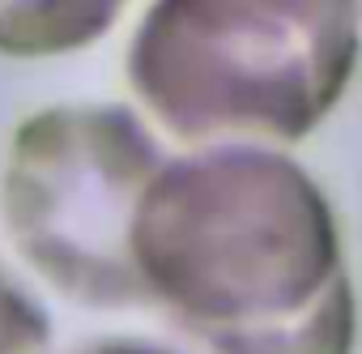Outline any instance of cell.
Here are the masks:
<instances>
[{"label": "cell", "mask_w": 362, "mask_h": 354, "mask_svg": "<svg viewBox=\"0 0 362 354\" xmlns=\"http://www.w3.org/2000/svg\"><path fill=\"white\" fill-rule=\"evenodd\" d=\"M132 261L145 303L209 354L281 333L349 290L328 197L256 141L162 158L132 218Z\"/></svg>", "instance_id": "1"}, {"label": "cell", "mask_w": 362, "mask_h": 354, "mask_svg": "<svg viewBox=\"0 0 362 354\" xmlns=\"http://www.w3.org/2000/svg\"><path fill=\"white\" fill-rule=\"evenodd\" d=\"M358 0H153L128 81L179 141H298L341 103Z\"/></svg>", "instance_id": "2"}, {"label": "cell", "mask_w": 362, "mask_h": 354, "mask_svg": "<svg viewBox=\"0 0 362 354\" xmlns=\"http://www.w3.org/2000/svg\"><path fill=\"white\" fill-rule=\"evenodd\" d=\"M158 166V137L128 107L35 111L9 141L0 184L13 248L81 307H149L132 261V218Z\"/></svg>", "instance_id": "3"}, {"label": "cell", "mask_w": 362, "mask_h": 354, "mask_svg": "<svg viewBox=\"0 0 362 354\" xmlns=\"http://www.w3.org/2000/svg\"><path fill=\"white\" fill-rule=\"evenodd\" d=\"M349 350H354V295L345 290L332 303H324L315 316L281 333L243 341L226 354H349Z\"/></svg>", "instance_id": "5"}, {"label": "cell", "mask_w": 362, "mask_h": 354, "mask_svg": "<svg viewBox=\"0 0 362 354\" xmlns=\"http://www.w3.org/2000/svg\"><path fill=\"white\" fill-rule=\"evenodd\" d=\"M52 341L47 312L0 269V354H43Z\"/></svg>", "instance_id": "6"}, {"label": "cell", "mask_w": 362, "mask_h": 354, "mask_svg": "<svg viewBox=\"0 0 362 354\" xmlns=\"http://www.w3.org/2000/svg\"><path fill=\"white\" fill-rule=\"evenodd\" d=\"M128 0H0V52L43 60L98 43Z\"/></svg>", "instance_id": "4"}, {"label": "cell", "mask_w": 362, "mask_h": 354, "mask_svg": "<svg viewBox=\"0 0 362 354\" xmlns=\"http://www.w3.org/2000/svg\"><path fill=\"white\" fill-rule=\"evenodd\" d=\"M56 354H179V350H170L162 341H145V337H94V341H77Z\"/></svg>", "instance_id": "7"}]
</instances>
